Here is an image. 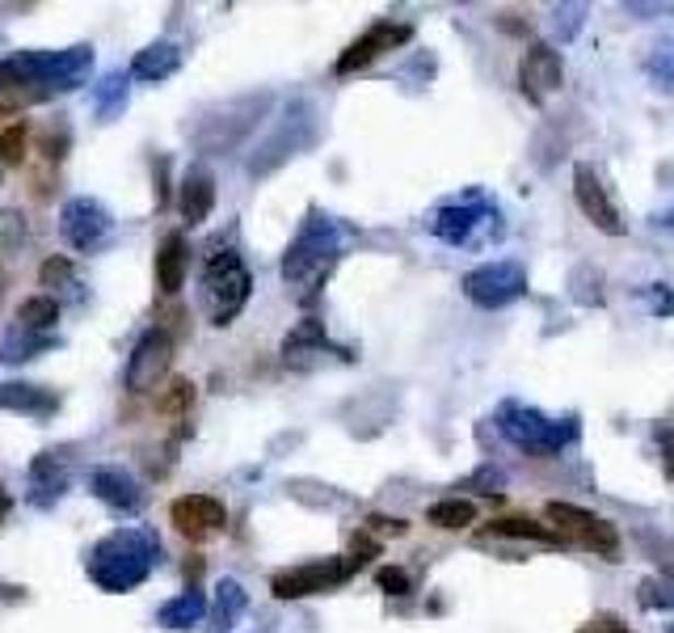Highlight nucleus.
<instances>
[{"mask_svg": "<svg viewBox=\"0 0 674 633\" xmlns=\"http://www.w3.org/2000/svg\"><path fill=\"white\" fill-rule=\"evenodd\" d=\"M489 532L493 536H518V541H544V545H557L561 541L552 528H544L536 520H523V516H502V520L489 523Z\"/></svg>", "mask_w": 674, "mask_h": 633, "instance_id": "22", "label": "nucleus"}, {"mask_svg": "<svg viewBox=\"0 0 674 633\" xmlns=\"http://www.w3.org/2000/svg\"><path fill=\"white\" fill-rule=\"evenodd\" d=\"M178 207H182V221H186L190 228H198V224L212 216V207H216V178H212L207 169H190L186 178H182Z\"/></svg>", "mask_w": 674, "mask_h": 633, "instance_id": "15", "label": "nucleus"}, {"mask_svg": "<svg viewBox=\"0 0 674 633\" xmlns=\"http://www.w3.org/2000/svg\"><path fill=\"white\" fill-rule=\"evenodd\" d=\"M182 68V52H178V43H152V47H144L132 64V77L139 81H164V77H173Z\"/></svg>", "mask_w": 674, "mask_h": 633, "instance_id": "19", "label": "nucleus"}, {"mask_svg": "<svg viewBox=\"0 0 674 633\" xmlns=\"http://www.w3.org/2000/svg\"><path fill=\"white\" fill-rule=\"evenodd\" d=\"M157 406H161L164 414H186L190 406H194V385H190V381H173V385L157 397Z\"/></svg>", "mask_w": 674, "mask_h": 633, "instance_id": "28", "label": "nucleus"}, {"mask_svg": "<svg viewBox=\"0 0 674 633\" xmlns=\"http://www.w3.org/2000/svg\"><path fill=\"white\" fill-rule=\"evenodd\" d=\"M30 477H34V490H52L55 498L64 495V486H68L64 468L55 465V452H43V456L30 465Z\"/></svg>", "mask_w": 674, "mask_h": 633, "instance_id": "25", "label": "nucleus"}, {"mask_svg": "<svg viewBox=\"0 0 674 633\" xmlns=\"http://www.w3.org/2000/svg\"><path fill=\"white\" fill-rule=\"evenodd\" d=\"M376 583L388 591V596H409V575L397 570V566H384V570L376 575Z\"/></svg>", "mask_w": 674, "mask_h": 633, "instance_id": "30", "label": "nucleus"}, {"mask_svg": "<svg viewBox=\"0 0 674 633\" xmlns=\"http://www.w3.org/2000/svg\"><path fill=\"white\" fill-rule=\"evenodd\" d=\"M0 178H4V166H0Z\"/></svg>", "mask_w": 674, "mask_h": 633, "instance_id": "34", "label": "nucleus"}, {"mask_svg": "<svg viewBox=\"0 0 674 633\" xmlns=\"http://www.w3.org/2000/svg\"><path fill=\"white\" fill-rule=\"evenodd\" d=\"M38 279H43V287H64V283H72V262L68 258H47Z\"/></svg>", "mask_w": 674, "mask_h": 633, "instance_id": "29", "label": "nucleus"}, {"mask_svg": "<svg viewBox=\"0 0 674 633\" xmlns=\"http://www.w3.org/2000/svg\"><path fill=\"white\" fill-rule=\"evenodd\" d=\"M52 347V338H34V334L18 330L4 338V347H0V359L4 363H22V359H34L38 351H47Z\"/></svg>", "mask_w": 674, "mask_h": 633, "instance_id": "24", "label": "nucleus"}, {"mask_svg": "<svg viewBox=\"0 0 674 633\" xmlns=\"http://www.w3.org/2000/svg\"><path fill=\"white\" fill-rule=\"evenodd\" d=\"M241 608H244V591H241V583H232V578H224L219 583V600H216V617H219V625L228 630L237 617H241Z\"/></svg>", "mask_w": 674, "mask_h": 633, "instance_id": "26", "label": "nucleus"}, {"mask_svg": "<svg viewBox=\"0 0 674 633\" xmlns=\"http://www.w3.org/2000/svg\"><path fill=\"white\" fill-rule=\"evenodd\" d=\"M561 56L552 52V47H544V43H536L527 56H523V64H518V81H523V93L532 98V102H544L548 93H557L561 89Z\"/></svg>", "mask_w": 674, "mask_h": 633, "instance_id": "13", "label": "nucleus"}, {"mask_svg": "<svg viewBox=\"0 0 674 633\" xmlns=\"http://www.w3.org/2000/svg\"><path fill=\"white\" fill-rule=\"evenodd\" d=\"M548 523H552L566 541L582 545V550L607 553V557L620 553V532H616L607 520H598L594 511H586V507H573V502H548Z\"/></svg>", "mask_w": 674, "mask_h": 633, "instance_id": "5", "label": "nucleus"}, {"mask_svg": "<svg viewBox=\"0 0 674 633\" xmlns=\"http://www.w3.org/2000/svg\"><path fill=\"white\" fill-rule=\"evenodd\" d=\"M186 271H190V246L182 233H173V237H164L161 253H157V287H161L164 296H178L182 283H186Z\"/></svg>", "mask_w": 674, "mask_h": 633, "instance_id": "16", "label": "nucleus"}, {"mask_svg": "<svg viewBox=\"0 0 674 633\" xmlns=\"http://www.w3.org/2000/svg\"><path fill=\"white\" fill-rule=\"evenodd\" d=\"M18 321H22V330L26 334L52 330L55 321H59V304H55L52 296H30V301H22V308H18ZM43 338H47V334H43Z\"/></svg>", "mask_w": 674, "mask_h": 633, "instance_id": "23", "label": "nucleus"}, {"mask_svg": "<svg viewBox=\"0 0 674 633\" xmlns=\"http://www.w3.org/2000/svg\"><path fill=\"white\" fill-rule=\"evenodd\" d=\"M333 253H338V228L329 221H321V216H312V221L299 228V237L292 241L287 258H283V279L299 283V279L308 275H321V271H329Z\"/></svg>", "mask_w": 674, "mask_h": 633, "instance_id": "4", "label": "nucleus"}, {"mask_svg": "<svg viewBox=\"0 0 674 633\" xmlns=\"http://www.w3.org/2000/svg\"><path fill=\"white\" fill-rule=\"evenodd\" d=\"M671 633H674V630H671Z\"/></svg>", "mask_w": 674, "mask_h": 633, "instance_id": "35", "label": "nucleus"}, {"mask_svg": "<svg viewBox=\"0 0 674 633\" xmlns=\"http://www.w3.org/2000/svg\"><path fill=\"white\" fill-rule=\"evenodd\" d=\"M203 287H207V304H212V321H216V326H228V321L244 308V301H249L253 279H249L241 258H237L232 249H224V253H216V258L207 262Z\"/></svg>", "mask_w": 674, "mask_h": 633, "instance_id": "2", "label": "nucleus"}, {"mask_svg": "<svg viewBox=\"0 0 674 633\" xmlns=\"http://www.w3.org/2000/svg\"><path fill=\"white\" fill-rule=\"evenodd\" d=\"M502 436H511L527 452H561L578 436V422L573 418H544V414L523 410V406H506L502 410Z\"/></svg>", "mask_w": 674, "mask_h": 633, "instance_id": "3", "label": "nucleus"}, {"mask_svg": "<svg viewBox=\"0 0 674 633\" xmlns=\"http://www.w3.org/2000/svg\"><path fill=\"white\" fill-rule=\"evenodd\" d=\"M464 292L481 308H506L527 292V279L514 262H489V267H477L464 275Z\"/></svg>", "mask_w": 674, "mask_h": 633, "instance_id": "7", "label": "nucleus"}, {"mask_svg": "<svg viewBox=\"0 0 674 633\" xmlns=\"http://www.w3.org/2000/svg\"><path fill=\"white\" fill-rule=\"evenodd\" d=\"M26 161V123H13L0 132V166H22Z\"/></svg>", "mask_w": 674, "mask_h": 633, "instance_id": "27", "label": "nucleus"}, {"mask_svg": "<svg viewBox=\"0 0 674 633\" xmlns=\"http://www.w3.org/2000/svg\"><path fill=\"white\" fill-rule=\"evenodd\" d=\"M169 520H173V528H178L182 536L203 541V536H212V532H219V528L228 523V511H224V502L212 495H182V498H173Z\"/></svg>", "mask_w": 674, "mask_h": 633, "instance_id": "10", "label": "nucleus"}, {"mask_svg": "<svg viewBox=\"0 0 674 633\" xmlns=\"http://www.w3.org/2000/svg\"><path fill=\"white\" fill-rule=\"evenodd\" d=\"M169 363H173V338L164 330H148L139 342H135L123 381H127L132 393H148V388H157V381L169 372Z\"/></svg>", "mask_w": 674, "mask_h": 633, "instance_id": "8", "label": "nucleus"}, {"mask_svg": "<svg viewBox=\"0 0 674 633\" xmlns=\"http://www.w3.org/2000/svg\"><path fill=\"white\" fill-rule=\"evenodd\" d=\"M157 553H161V545H157L148 532L127 528V532L106 536V541L93 550V557H89V575L98 578L106 591H132L135 583L148 578Z\"/></svg>", "mask_w": 674, "mask_h": 633, "instance_id": "1", "label": "nucleus"}, {"mask_svg": "<svg viewBox=\"0 0 674 633\" xmlns=\"http://www.w3.org/2000/svg\"><path fill=\"white\" fill-rule=\"evenodd\" d=\"M59 233L72 249H98L110 237V212L98 199H72L59 216Z\"/></svg>", "mask_w": 674, "mask_h": 633, "instance_id": "9", "label": "nucleus"}, {"mask_svg": "<svg viewBox=\"0 0 674 633\" xmlns=\"http://www.w3.org/2000/svg\"><path fill=\"white\" fill-rule=\"evenodd\" d=\"M9 511H13V498L4 495V486H0V523L9 520Z\"/></svg>", "mask_w": 674, "mask_h": 633, "instance_id": "33", "label": "nucleus"}, {"mask_svg": "<svg viewBox=\"0 0 674 633\" xmlns=\"http://www.w3.org/2000/svg\"><path fill=\"white\" fill-rule=\"evenodd\" d=\"M493 221V212L481 207V203H452V207H438L431 221V233L452 241V246H468L477 241V228Z\"/></svg>", "mask_w": 674, "mask_h": 633, "instance_id": "14", "label": "nucleus"}, {"mask_svg": "<svg viewBox=\"0 0 674 633\" xmlns=\"http://www.w3.org/2000/svg\"><path fill=\"white\" fill-rule=\"evenodd\" d=\"M351 575H354L351 557H324V562H308V566L274 575L270 578V591L278 600H304V596H317V591H329V587L346 583Z\"/></svg>", "mask_w": 674, "mask_h": 633, "instance_id": "6", "label": "nucleus"}, {"mask_svg": "<svg viewBox=\"0 0 674 633\" xmlns=\"http://www.w3.org/2000/svg\"><path fill=\"white\" fill-rule=\"evenodd\" d=\"M582 633H628V630H624V621H616V617H598Z\"/></svg>", "mask_w": 674, "mask_h": 633, "instance_id": "32", "label": "nucleus"}, {"mask_svg": "<svg viewBox=\"0 0 674 633\" xmlns=\"http://www.w3.org/2000/svg\"><path fill=\"white\" fill-rule=\"evenodd\" d=\"M426 520L434 528H447V532L472 528L477 523V502H468V498H443V502H434L431 511H426Z\"/></svg>", "mask_w": 674, "mask_h": 633, "instance_id": "21", "label": "nucleus"}, {"mask_svg": "<svg viewBox=\"0 0 674 633\" xmlns=\"http://www.w3.org/2000/svg\"><path fill=\"white\" fill-rule=\"evenodd\" d=\"M203 612H207V596L190 587V591H182L178 600L161 604L157 621H161L164 630H190V625H198V621H203Z\"/></svg>", "mask_w": 674, "mask_h": 633, "instance_id": "20", "label": "nucleus"}, {"mask_svg": "<svg viewBox=\"0 0 674 633\" xmlns=\"http://www.w3.org/2000/svg\"><path fill=\"white\" fill-rule=\"evenodd\" d=\"M573 191H578V207H582V216H586V221H591L598 233H612V237H620V233H624L620 212H616V203L607 199L603 182L594 178V169H586V166L573 169Z\"/></svg>", "mask_w": 674, "mask_h": 633, "instance_id": "12", "label": "nucleus"}, {"mask_svg": "<svg viewBox=\"0 0 674 633\" xmlns=\"http://www.w3.org/2000/svg\"><path fill=\"white\" fill-rule=\"evenodd\" d=\"M93 490H98L102 502L118 507V511H139V502H144L139 486H135L123 468H98L93 473Z\"/></svg>", "mask_w": 674, "mask_h": 633, "instance_id": "18", "label": "nucleus"}, {"mask_svg": "<svg viewBox=\"0 0 674 633\" xmlns=\"http://www.w3.org/2000/svg\"><path fill=\"white\" fill-rule=\"evenodd\" d=\"M409 26H397V22H376V26L367 30L363 38H354L351 47L338 56V77H351L358 68H367V64H376L384 52H392V47H401L409 43Z\"/></svg>", "mask_w": 674, "mask_h": 633, "instance_id": "11", "label": "nucleus"}, {"mask_svg": "<svg viewBox=\"0 0 674 633\" xmlns=\"http://www.w3.org/2000/svg\"><path fill=\"white\" fill-rule=\"evenodd\" d=\"M367 523H372L376 532H392V536H404V528H409L404 520H388V516H372Z\"/></svg>", "mask_w": 674, "mask_h": 633, "instance_id": "31", "label": "nucleus"}, {"mask_svg": "<svg viewBox=\"0 0 674 633\" xmlns=\"http://www.w3.org/2000/svg\"><path fill=\"white\" fill-rule=\"evenodd\" d=\"M59 397L43 385H26V381H9L0 385V410H18V414H34V418H47L55 414Z\"/></svg>", "mask_w": 674, "mask_h": 633, "instance_id": "17", "label": "nucleus"}]
</instances>
